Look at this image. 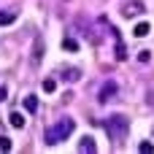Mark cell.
Listing matches in <instances>:
<instances>
[{"instance_id": "1", "label": "cell", "mask_w": 154, "mask_h": 154, "mask_svg": "<svg viewBox=\"0 0 154 154\" xmlns=\"http://www.w3.org/2000/svg\"><path fill=\"white\" fill-rule=\"evenodd\" d=\"M73 130H76V122H73L70 116H62L60 122H54V125L46 130V135H43V138H46V143H49V146H57V143L68 141Z\"/></svg>"}, {"instance_id": "2", "label": "cell", "mask_w": 154, "mask_h": 154, "mask_svg": "<svg viewBox=\"0 0 154 154\" xmlns=\"http://www.w3.org/2000/svg\"><path fill=\"white\" fill-rule=\"evenodd\" d=\"M103 127H106L108 138L119 143V141H125V138H127V130H130V119H127V116H122V114H114L111 119H106V125H103Z\"/></svg>"}, {"instance_id": "3", "label": "cell", "mask_w": 154, "mask_h": 154, "mask_svg": "<svg viewBox=\"0 0 154 154\" xmlns=\"http://www.w3.org/2000/svg\"><path fill=\"white\" fill-rule=\"evenodd\" d=\"M143 0H127L119 11H122V16H127V19H133V16H138V14H143Z\"/></svg>"}, {"instance_id": "4", "label": "cell", "mask_w": 154, "mask_h": 154, "mask_svg": "<svg viewBox=\"0 0 154 154\" xmlns=\"http://www.w3.org/2000/svg\"><path fill=\"white\" fill-rule=\"evenodd\" d=\"M114 97H116V81H114V79H108V81L100 87L97 100H100V103H108V100H114Z\"/></svg>"}, {"instance_id": "5", "label": "cell", "mask_w": 154, "mask_h": 154, "mask_svg": "<svg viewBox=\"0 0 154 154\" xmlns=\"http://www.w3.org/2000/svg\"><path fill=\"white\" fill-rule=\"evenodd\" d=\"M79 152H84V154H95V152H97V143H95V138H92V135H84V138L79 141Z\"/></svg>"}, {"instance_id": "6", "label": "cell", "mask_w": 154, "mask_h": 154, "mask_svg": "<svg viewBox=\"0 0 154 154\" xmlns=\"http://www.w3.org/2000/svg\"><path fill=\"white\" fill-rule=\"evenodd\" d=\"M149 32H152V24H149V22H138V24L133 27V35H135V38H146Z\"/></svg>"}, {"instance_id": "7", "label": "cell", "mask_w": 154, "mask_h": 154, "mask_svg": "<svg viewBox=\"0 0 154 154\" xmlns=\"http://www.w3.org/2000/svg\"><path fill=\"white\" fill-rule=\"evenodd\" d=\"M24 122H27V119H24V116H22L19 111H11V114H8V125H11V127L22 130V127H24Z\"/></svg>"}, {"instance_id": "8", "label": "cell", "mask_w": 154, "mask_h": 154, "mask_svg": "<svg viewBox=\"0 0 154 154\" xmlns=\"http://www.w3.org/2000/svg\"><path fill=\"white\" fill-rule=\"evenodd\" d=\"M60 73H62V79H65V81H79V76H81V70H79V68H62Z\"/></svg>"}, {"instance_id": "9", "label": "cell", "mask_w": 154, "mask_h": 154, "mask_svg": "<svg viewBox=\"0 0 154 154\" xmlns=\"http://www.w3.org/2000/svg\"><path fill=\"white\" fill-rule=\"evenodd\" d=\"M116 60H119V62H125V60H127V49H125V43H122L119 32H116Z\"/></svg>"}, {"instance_id": "10", "label": "cell", "mask_w": 154, "mask_h": 154, "mask_svg": "<svg viewBox=\"0 0 154 154\" xmlns=\"http://www.w3.org/2000/svg\"><path fill=\"white\" fill-rule=\"evenodd\" d=\"M41 60H43V43H41V41H35V49H32V68H35Z\"/></svg>"}, {"instance_id": "11", "label": "cell", "mask_w": 154, "mask_h": 154, "mask_svg": "<svg viewBox=\"0 0 154 154\" xmlns=\"http://www.w3.org/2000/svg\"><path fill=\"white\" fill-rule=\"evenodd\" d=\"M24 111H30V114L38 111V97H35V95H27V97H24Z\"/></svg>"}, {"instance_id": "12", "label": "cell", "mask_w": 154, "mask_h": 154, "mask_svg": "<svg viewBox=\"0 0 154 154\" xmlns=\"http://www.w3.org/2000/svg\"><path fill=\"white\" fill-rule=\"evenodd\" d=\"M14 22H16V14H14V11H0V27L14 24Z\"/></svg>"}, {"instance_id": "13", "label": "cell", "mask_w": 154, "mask_h": 154, "mask_svg": "<svg viewBox=\"0 0 154 154\" xmlns=\"http://www.w3.org/2000/svg\"><path fill=\"white\" fill-rule=\"evenodd\" d=\"M62 49H65V51H79V41L68 35V38H62Z\"/></svg>"}, {"instance_id": "14", "label": "cell", "mask_w": 154, "mask_h": 154, "mask_svg": "<svg viewBox=\"0 0 154 154\" xmlns=\"http://www.w3.org/2000/svg\"><path fill=\"white\" fill-rule=\"evenodd\" d=\"M54 89H57V81H54V79H46V81H43V92H46V95H51Z\"/></svg>"}, {"instance_id": "15", "label": "cell", "mask_w": 154, "mask_h": 154, "mask_svg": "<svg viewBox=\"0 0 154 154\" xmlns=\"http://www.w3.org/2000/svg\"><path fill=\"white\" fill-rule=\"evenodd\" d=\"M14 149V143H11V138H5V135H0V152H11Z\"/></svg>"}, {"instance_id": "16", "label": "cell", "mask_w": 154, "mask_h": 154, "mask_svg": "<svg viewBox=\"0 0 154 154\" xmlns=\"http://www.w3.org/2000/svg\"><path fill=\"white\" fill-rule=\"evenodd\" d=\"M138 152H143V154H152V152H154V143H149V141H143V143L138 146Z\"/></svg>"}, {"instance_id": "17", "label": "cell", "mask_w": 154, "mask_h": 154, "mask_svg": "<svg viewBox=\"0 0 154 154\" xmlns=\"http://www.w3.org/2000/svg\"><path fill=\"white\" fill-rule=\"evenodd\" d=\"M138 60H141V62H149V60H152V51H146V49L138 51Z\"/></svg>"}, {"instance_id": "18", "label": "cell", "mask_w": 154, "mask_h": 154, "mask_svg": "<svg viewBox=\"0 0 154 154\" xmlns=\"http://www.w3.org/2000/svg\"><path fill=\"white\" fill-rule=\"evenodd\" d=\"M5 97H8V89H5V87H0V103H3Z\"/></svg>"}]
</instances>
